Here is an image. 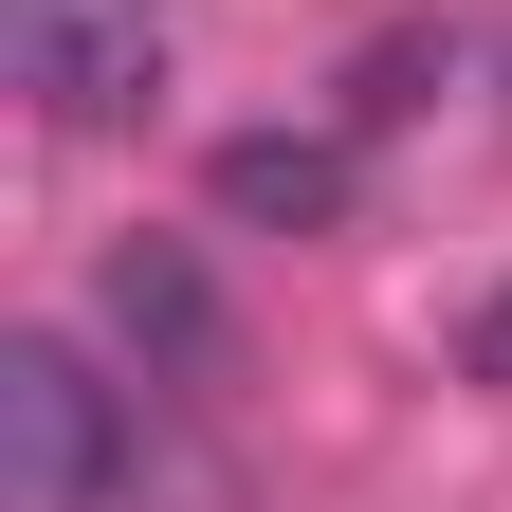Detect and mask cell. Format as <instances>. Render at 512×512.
<instances>
[{
    "instance_id": "obj_1",
    "label": "cell",
    "mask_w": 512,
    "mask_h": 512,
    "mask_svg": "<svg viewBox=\"0 0 512 512\" xmlns=\"http://www.w3.org/2000/svg\"><path fill=\"white\" fill-rule=\"evenodd\" d=\"M110 458H128V403L92 348L19 330L0 348V512H110Z\"/></svg>"
},
{
    "instance_id": "obj_2",
    "label": "cell",
    "mask_w": 512,
    "mask_h": 512,
    "mask_svg": "<svg viewBox=\"0 0 512 512\" xmlns=\"http://www.w3.org/2000/svg\"><path fill=\"white\" fill-rule=\"evenodd\" d=\"M0 55L55 128H128L165 92V0H0Z\"/></svg>"
},
{
    "instance_id": "obj_3",
    "label": "cell",
    "mask_w": 512,
    "mask_h": 512,
    "mask_svg": "<svg viewBox=\"0 0 512 512\" xmlns=\"http://www.w3.org/2000/svg\"><path fill=\"white\" fill-rule=\"evenodd\" d=\"M92 330L147 366V384H202V366H220V275H202L183 238H110V256H92Z\"/></svg>"
},
{
    "instance_id": "obj_4",
    "label": "cell",
    "mask_w": 512,
    "mask_h": 512,
    "mask_svg": "<svg viewBox=\"0 0 512 512\" xmlns=\"http://www.w3.org/2000/svg\"><path fill=\"white\" fill-rule=\"evenodd\" d=\"M220 220L330 238V220H348V147H330V128H238V147H220Z\"/></svg>"
},
{
    "instance_id": "obj_5",
    "label": "cell",
    "mask_w": 512,
    "mask_h": 512,
    "mask_svg": "<svg viewBox=\"0 0 512 512\" xmlns=\"http://www.w3.org/2000/svg\"><path fill=\"white\" fill-rule=\"evenodd\" d=\"M458 366H476L494 403H512V293H476V330H458Z\"/></svg>"
}]
</instances>
